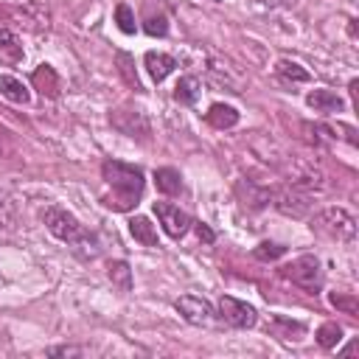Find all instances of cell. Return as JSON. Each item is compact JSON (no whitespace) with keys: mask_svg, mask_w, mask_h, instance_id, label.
Returning a JSON list of instances; mask_svg holds the SVG:
<instances>
[{"mask_svg":"<svg viewBox=\"0 0 359 359\" xmlns=\"http://www.w3.org/2000/svg\"><path fill=\"white\" fill-rule=\"evenodd\" d=\"M101 174L107 180V185L112 188V194L104 196V205L112 210H132L137 205V199L143 196V171L137 165L121 163V160H107L101 165Z\"/></svg>","mask_w":359,"mask_h":359,"instance_id":"obj_1","label":"cell"},{"mask_svg":"<svg viewBox=\"0 0 359 359\" xmlns=\"http://www.w3.org/2000/svg\"><path fill=\"white\" fill-rule=\"evenodd\" d=\"M42 219H45L48 230H50L59 241L70 244L81 258H95V255H98V238H95L93 233H87L84 224H81L73 213H67L65 208L50 205V208H45Z\"/></svg>","mask_w":359,"mask_h":359,"instance_id":"obj_2","label":"cell"},{"mask_svg":"<svg viewBox=\"0 0 359 359\" xmlns=\"http://www.w3.org/2000/svg\"><path fill=\"white\" fill-rule=\"evenodd\" d=\"M309 227H311V233L331 238V241H353V236H356V219L345 208H325V210L314 213Z\"/></svg>","mask_w":359,"mask_h":359,"instance_id":"obj_3","label":"cell"},{"mask_svg":"<svg viewBox=\"0 0 359 359\" xmlns=\"http://www.w3.org/2000/svg\"><path fill=\"white\" fill-rule=\"evenodd\" d=\"M280 275L286 280H292L297 289L309 292V294H317L323 289V280H325L323 264H320L317 255H297L294 261H289V264L280 266Z\"/></svg>","mask_w":359,"mask_h":359,"instance_id":"obj_4","label":"cell"},{"mask_svg":"<svg viewBox=\"0 0 359 359\" xmlns=\"http://www.w3.org/2000/svg\"><path fill=\"white\" fill-rule=\"evenodd\" d=\"M109 123H112L118 132H123V135H129V137H137V140H149V135H151V126H149V118H146L143 109L121 107V109H115V112L109 115Z\"/></svg>","mask_w":359,"mask_h":359,"instance_id":"obj_5","label":"cell"},{"mask_svg":"<svg viewBox=\"0 0 359 359\" xmlns=\"http://www.w3.org/2000/svg\"><path fill=\"white\" fill-rule=\"evenodd\" d=\"M272 199H275V208L283 216H292V219H303L311 210V194H306V191H300L294 185H286V188L272 191Z\"/></svg>","mask_w":359,"mask_h":359,"instance_id":"obj_6","label":"cell"},{"mask_svg":"<svg viewBox=\"0 0 359 359\" xmlns=\"http://www.w3.org/2000/svg\"><path fill=\"white\" fill-rule=\"evenodd\" d=\"M219 317H222L227 325H233V328H252V325L258 323V311H255L250 303L236 300V297H230V294H222V297H219Z\"/></svg>","mask_w":359,"mask_h":359,"instance_id":"obj_7","label":"cell"},{"mask_svg":"<svg viewBox=\"0 0 359 359\" xmlns=\"http://www.w3.org/2000/svg\"><path fill=\"white\" fill-rule=\"evenodd\" d=\"M174 309L182 314L185 323L191 325H210L213 323V306L205 300V297H196V294H182L174 300Z\"/></svg>","mask_w":359,"mask_h":359,"instance_id":"obj_8","label":"cell"},{"mask_svg":"<svg viewBox=\"0 0 359 359\" xmlns=\"http://www.w3.org/2000/svg\"><path fill=\"white\" fill-rule=\"evenodd\" d=\"M154 213L163 224V230L171 236V238H182L191 227V216L185 210H180V205H171V202H154Z\"/></svg>","mask_w":359,"mask_h":359,"instance_id":"obj_9","label":"cell"},{"mask_svg":"<svg viewBox=\"0 0 359 359\" xmlns=\"http://www.w3.org/2000/svg\"><path fill=\"white\" fill-rule=\"evenodd\" d=\"M236 194H238L241 205H247V208H252V210L269 205V199H272V191L255 185L252 180H238V182H236Z\"/></svg>","mask_w":359,"mask_h":359,"instance_id":"obj_10","label":"cell"},{"mask_svg":"<svg viewBox=\"0 0 359 359\" xmlns=\"http://www.w3.org/2000/svg\"><path fill=\"white\" fill-rule=\"evenodd\" d=\"M31 84L45 95V98H56L62 93V81L56 76V70L50 65H39L34 73H31Z\"/></svg>","mask_w":359,"mask_h":359,"instance_id":"obj_11","label":"cell"},{"mask_svg":"<svg viewBox=\"0 0 359 359\" xmlns=\"http://www.w3.org/2000/svg\"><path fill=\"white\" fill-rule=\"evenodd\" d=\"M306 104H309L314 112H325V115L342 112V107H345V101H342L337 93H331V90H311V93L306 95Z\"/></svg>","mask_w":359,"mask_h":359,"instance_id":"obj_12","label":"cell"},{"mask_svg":"<svg viewBox=\"0 0 359 359\" xmlns=\"http://www.w3.org/2000/svg\"><path fill=\"white\" fill-rule=\"evenodd\" d=\"M143 65H146V70H149V76H151L154 81H163V79L177 67V59H174V56H168V53L149 50V53L143 56Z\"/></svg>","mask_w":359,"mask_h":359,"instance_id":"obj_13","label":"cell"},{"mask_svg":"<svg viewBox=\"0 0 359 359\" xmlns=\"http://www.w3.org/2000/svg\"><path fill=\"white\" fill-rule=\"evenodd\" d=\"M205 121L216 129H230L238 123V109L230 104H210V109L205 112Z\"/></svg>","mask_w":359,"mask_h":359,"instance_id":"obj_14","label":"cell"},{"mask_svg":"<svg viewBox=\"0 0 359 359\" xmlns=\"http://www.w3.org/2000/svg\"><path fill=\"white\" fill-rule=\"evenodd\" d=\"M154 185H157L160 194L177 196V194L182 191V177H180L177 168H157V171H154Z\"/></svg>","mask_w":359,"mask_h":359,"instance_id":"obj_15","label":"cell"},{"mask_svg":"<svg viewBox=\"0 0 359 359\" xmlns=\"http://www.w3.org/2000/svg\"><path fill=\"white\" fill-rule=\"evenodd\" d=\"M0 95L8 98L11 104H28V98H31L25 84L20 79H14V76H6V73H0Z\"/></svg>","mask_w":359,"mask_h":359,"instance_id":"obj_16","label":"cell"},{"mask_svg":"<svg viewBox=\"0 0 359 359\" xmlns=\"http://www.w3.org/2000/svg\"><path fill=\"white\" fill-rule=\"evenodd\" d=\"M129 233H132L135 241H140L143 247H157L154 224H151L146 216H132V219H129Z\"/></svg>","mask_w":359,"mask_h":359,"instance_id":"obj_17","label":"cell"},{"mask_svg":"<svg viewBox=\"0 0 359 359\" xmlns=\"http://www.w3.org/2000/svg\"><path fill=\"white\" fill-rule=\"evenodd\" d=\"M269 331H272L275 337H280V339H300V334H303L306 328H303V323H297V320H289V317L275 314V317L269 320Z\"/></svg>","mask_w":359,"mask_h":359,"instance_id":"obj_18","label":"cell"},{"mask_svg":"<svg viewBox=\"0 0 359 359\" xmlns=\"http://www.w3.org/2000/svg\"><path fill=\"white\" fill-rule=\"evenodd\" d=\"M143 31H146L149 36H165V34H168V17H165V11L160 8V11L154 14L151 6H146V14H143Z\"/></svg>","mask_w":359,"mask_h":359,"instance_id":"obj_19","label":"cell"},{"mask_svg":"<svg viewBox=\"0 0 359 359\" xmlns=\"http://www.w3.org/2000/svg\"><path fill=\"white\" fill-rule=\"evenodd\" d=\"M199 90H202V84H199L196 76H182V79L177 81V87H174V98H177L180 104H194V101L199 98Z\"/></svg>","mask_w":359,"mask_h":359,"instance_id":"obj_20","label":"cell"},{"mask_svg":"<svg viewBox=\"0 0 359 359\" xmlns=\"http://www.w3.org/2000/svg\"><path fill=\"white\" fill-rule=\"evenodd\" d=\"M275 73H278L280 81H292V84L309 81V70H303L297 62H289V59H280V62L275 65Z\"/></svg>","mask_w":359,"mask_h":359,"instance_id":"obj_21","label":"cell"},{"mask_svg":"<svg viewBox=\"0 0 359 359\" xmlns=\"http://www.w3.org/2000/svg\"><path fill=\"white\" fill-rule=\"evenodd\" d=\"M107 275H109V280H112L121 292H129V289H132V269H129L126 261H109V264H107Z\"/></svg>","mask_w":359,"mask_h":359,"instance_id":"obj_22","label":"cell"},{"mask_svg":"<svg viewBox=\"0 0 359 359\" xmlns=\"http://www.w3.org/2000/svg\"><path fill=\"white\" fill-rule=\"evenodd\" d=\"M342 339V328L337 323H323L317 328V342L320 348H337V342Z\"/></svg>","mask_w":359,"mask_h":359,"instance_id":"obj_23","label":"cell"},{"mask_svg":"<svg viewBox=\"0 0 359 359\" xmlns=\"http://www.w3.org/2000/svg\"><path fill=\"white\" fill-rule=\"evenodd\" d=\"M118 73L123 76V81L132 87V90H140V81H137V73H135V62L129 53H118Z\"/></svg>","mask_w":359,"mask_h":359,"instance_id":"obj_24","label":"cell"},{"mask_svg":"<svg viewBox=\"0 0 359 359\" xmlns=\"http://www.w3.org/2000/svg\"><path fill=\"white\" fill-rule=\"evenodd\" d=\"M115 22L123 34H135L137 31V22H135V11L126 6V3H118L115 6Z\"/></svg>","mask_w":359,"mask_h":359,"instance_id":"obj_25","label":"cell"},{"mask_svg":"<svg viewBox=\"0 0 359 359\" xmlns=\"http://www.w3.org/2000/svg\"><path fill=\"white\" fill-rule=\"evenodd\" d=\"M328 300H331V306H334L337 311H345V314H351V317L359 314V300H356L353 294H339V292H334Z\"/></svg>","mask_w":359,"mask_h":359,"instance_id":"obj_26","label":"cell"},{"mask_svg":"<svg viewBox=\"0 0 359 359\" xmlns=\"http://www.w3.org/2000/svg\"><path fill=\"white\" fill-rule=\"evenodd\" d=\"M283 252H286V247H280V244H275V241H261V244L252 250V255H255L258 261H278Z\"/></svg>","mask_w":359,"mask_h":359,"instance_id":"obj_27","label":"cell"},{"mask_svg":"<svg viewBox=\"0 0 359 359\" xmlns=\"http://www.w3.org/2000/svg\"><path fill=\"white\" fill-rule=\"evenodd\" d=\"M14 216H17V210H14L11 196L6 191H0V227H11L14 224Z\"/></svg>","mask_w":359,"mask_h":359,"instance_id":"obj_28","label":"cell"},{"mask_svg":"<svg viewBox=\"0 0 359 359\" xmlns=\"http://www.w3.org/2000/svg\"><path fill=\"white\" fill-rule=\"evenodd\" d=\"M6 48H11V50H20V45H17V36H14L8 28H3V25H0V59H3V50H6ZM20 53H22V50H20Z\"/></svg>","mask_w":359,"mask_h":359,"instance_id":"obj_29","label":"cell"},{"mask_svg":"<svg viewBox=\"0 0 359 359\" xmlns=\"http://www.w3.org/2000/svg\"><path fill=\"white\" fill-rule=\"evenodd\" d=\"M48 353H50V356H81L84 348H76V345H59V348H50Z\"/></svg>","mask_w":359,"mask_h":359,"instance_id":"obj_30","label":"cell"},{"mask_svg":"<svg viewBox=\"0 0 359 359\" xmlns=\"http://www.w3.org/2000/svg\"><path fill=\"white\" fill-rule=\"evenodd\" d=\"M191 224H194V222H191ZM194 230H196L199 241H205V244H210V241L216 238V236H213V230H210L208 224H202V222H196V224H194Z\"/></svg>","mask_w":359,"mask_h":359,"instance_id":"obj_31","label":"cell"}]
</instances>
